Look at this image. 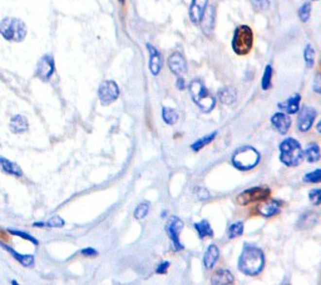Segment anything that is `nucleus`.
Segmentation results:
<instances>
[{
	"mask_svg": "<svg viewBox=\"0 0 321 285\" xmlns=\"http://www.w3.org/2000/svg\"><path fill=\"white\" fill-rule=\"evenodd\" d=\"M265 266V255L261 249L246 247L238 260V269L249 276L259 275Z\"/></svg>",
	"mask_w": 321,
	"mask_h": 285,
	"instance_id": "f257e3e1",
	"label": "nucleus"
},
{
	"mask_svg": "<svg viewBox=\"0 0 321 285\" xmlns=\"http://www.w3.org/2000/svg\"><path fill=\"white\" fill-rule=\"evenodd\" d=\"M190 95L192 101L198 106L202 112H211L216 106V99L214 95L208 92L205 83L201 79H194L190 83Z\"/></svg>",
	"mask_w": 321,
	"mask_h": 285,
	"instance_id": "f03ea898",
	"label": "nucleus"
},
{
	"mask_svg": "<svg viewBox=\"0 0 321 285\" xmlns=\"http://www.w3.org/2000/svg\"><path fill=\"white\" fill-rule=\"evenodd\" d=\"M303 156L301 145L295 138H285L280 143V161L286 166L294 167L300 165Z\"/></svg>",
	"mask_w": 321,
	"mask_h": 285,
	"instance_id": "7ed1b4c3",
	"label": "nucleus"
},
{
	"mask_svg": "<svg viewBox=\"0 0 321 285\" xmlns=\"http://www.w3.org/2000/svg\"><path fill=\"white\" fill-rule=\"evenodd\" d=\"M0 36L9 42H23L27 37V25L21 19L4 18L0 21Z\"/></svg>",
	"mask_w": 321,
	"mask_h": 285,
	"instance_id": "20e7f679",
	"label": "nucleus"
},
{
	"mask_svg": "<svg viewBox=\"0 0 321 285\" xmlns=\"http://www.w3.org/2000/svg\"><path fill=\"white\" fill-rule=\"evenodd\" d=\"M253 45V33L250 27L240 25L235 29L232 38V49L237 56H246L250 53Z\"/></svg>",
	"mask_w": 321,
	"mask_h": 285,
	"instance_id": "39448f33",
	"label": "nucleus"
},
{
	"mask_svg": "<svg viewBox=\"0 0 321 285\" xmlns=\"http://www.w3.org/2000/svg\"><path fill=\"white\" fill-rule=\"evenodd\" d=\"M260 162V153L253 147H241L232 156V165L241 171L253 169Z\"/></svg>",
	"mask_w": 321,
	"mask_h": 285,
	"instance_id": "423d86ee",
	"label": "nucleus"
},
{
	"mask_svg": "<svg viewBox=\"0 0 321 285\" xmlns=\"http://www.w3.org/2000/svg\"><path fill=\"white\" fill-rule=\"evenodd\" d=\"M271 195V190L268 187H252L242 191L240 195H237L236 200L240 205H249L251 202L264 201L268 199Z\"/></svg>",
	"mask_w": 321,
	"mask_h": 285,
	"instance_id": "0eeeda50",
	"label": "nucleus"
},
{
	"mask_svg": "<svg viewBox=\"0 0 321 285\" xmlns=\"http://www.w3.org/2000/svg\"><path fill=\"white\" fill-rule=\"evenodd\" d=\"M98 97L101 103L104 104V106L113 103L119 97V88L116 82H113V80L102 82L98 88Z\"/></svg>",
	"mask_w": 321,
	"mask_h": 285,
	"instance_id": "6e6552de",
	"label": "nucleus"
},
{
	"mask_svg": "<svg viewBox=\"0 0 321 285\" xmlns=\"http://www.w3.org/2000/svg\"><path fill=\"white\" fill-rule=\"evenodd\" d=\"M55 71V64H54V58L51 54H45L39 59L38 64H36V76L42 79L43 82H47L52 78Z\"/></svg>",
	"mask_w": 321,
	"mask_h": 285,
	"instance_id": "1a4fd4ad",
	"label": "nucleus"
},
{
	"mask_svg": "<svg viewBox=\"0 0 321 285\" xmlns=\"http://www.w3.org/2000/svg\"><path fill=\"white\" fill-rule=\"evenodd\" d=\"M183 226V221L176 216L171 217L170 221L166 225V231L168 236H170L171 241L173 243V247H175L176 250H183V245L179 241V235H181Z\"/></svg>",
	"mask_w": 321,
	"mask_h": 285,
	"instance_id": "9d476101",
	"label": "nucleus"
},
{
	"mask_svg": "<svg viewBox=\"0 0 321 285\" xmlns=\"http://www.w3.org/2000/svg\"><path fill=\"white\" fill-rule=\"evenodd\" d=\"M316 118V111L309 106H303L299 113L298 128L300 132H307Z\"/></svg>",
	"mask_w": 321,
	"mask_h": 285,
	"instance_id": "9b49d317",
	"label": "nucleus"
},
{
	"mask_svg": "<svg viewBox=\"0 0 321 285\" xmlns=\"http://www.w3.org/2000/svg\"><path fill=\"white\" fill-rule=\"evenodd\" d=\"M168 67H170L171 72L177 77H182V76L187 72V62L184 59L183 54L179 52H175L171 54L168 58Z\"/></svg>",
	"mask_w": 321,
	"mask_h": 285,
	"instance_id": "f8f14e48",
	"label": "nucleus"
},
{
	"mask_svg": "<svg viewBox=\"0 0 321 285\" xmlns=\"http://www.w3.org/2000/svg\"><path fill=\"white\" fill-rule=\"evenodd\" d=\"M147 49L149 52V71L153 76H158L160 75V69L163 67V58H162V54L156 49L153 45L147 44Z\"/></svg>",
	"mask_w": 321,
	"mask_h": 285,
	"instance_id": "ddd939ff",
	"label": "nucleus"
},
{
	"mask_svg": "<svg viewBox=\"0 0 321 285\" xmlns=\"http://www.w3.org/2000/svg\"><path fill=\"white\" fill-rule=\"evenodd\" d=\"M208 0H192L190 6V19L194 24H199L207 9Z\"/></svg>",
	"mask_w": 321,
	"mask_h": 285,
	"instance_id": "4468645a",
	"label": "nucleus"
},
{
	"mask_svg": "<svg viewBox=\"0 0 321 285\" xmlns=\"http://www.w3.org/2000/svg\"><path fill=\"white\" fill-rule=\"evenodd\" d=\"M271 123L276 128V131L281 134H286L291 127V118L288 117L287 113H275L272 118H271Z\"/></svg>",
	"mask_w": 321,
	"mask_h": 285,
	"instance_id": "2eb2a0df",
	"label": "nucleus"
},
{
	"mask_svg": "<svg viewBox=\"0 0 321 285\" xmlns=\"http://www.w3.org/2000/svg\"><path fill=\"white\" fill-rule=\"evenodd\" d=\"M281 210V204L277 200L266 199L264 200L261 205L259 206V212L264 217H271L276 215Z\"/></svg>",
	"mask_w": 321,
	"mask_h": 285,
	"instance_id": "dca6fc26",
	"label": "nucleus"
},
{
	"mask_svg": "<svg viewBox=\"0 0 321 285\" xmlns=\"http://www.w3.org/2000/svg\"><path fill=\"white\" fill-rule=\"evenodd\" d=\"M0 171L6 175H12L15 177H21L23 176V171H21L20 167L15 162H12L10 160L5 157H1L0 156Z\"/></svg>",
	"mask_w": 321,
	"mask_h": 285,
	"instance_id": "f3484780",
	"label": "nucleus"
},
{
	"mask_svg": "<svg viewBox=\"0 0 321 285\" xmlns=\"http://www.w3.org/2000/svg\"><path fill=\"white\" fill-rule=\"evenodd\" d=\"M218 256H220V250H218L217 245L211 244L203 255V264H205L206 269H212L217 263Z\"/></svg>",
	"mask_w": 321,
	"mask_h": 285,
	"instance_id": "a211bd4d",
	"label": "nucleus"
},
{
	"mask_svg": "<svg viewBox=\"0 0 321 285\" xmlns=\"http://www.w3.org/2000/svg\"><path fill=\"white\" fill-rule=\"evenodd\" d=\"M214 15H216V12H214V6H210L208 9H206L202 19H201V21H199V24H201V27H202L203 32H205L207 36H210V32H212V29H214Z\"/></svg>",
	"mask_w": 321,
	"mask_h": 285,
	"instance_id": "6ab92c4d",
	"label": "nucleus"
},
{
	"mask_svg": "<svg viewBox=\"0 0 321 285\" xmlns=\"http://www.w3.org/2000/svg\"><path fill=\"white\" fill-rule=\"evenodd\" d=\"M300 95H295L285 101L284 103H279L280 110H284L287 114H295L300 110Z\"/></svg>",
	"mask_w": 321,
	"mask_h": 285,
	"instance_id": "aec40b11",
	"label": "nucleus"
},
{
	"mask_svg": "<svg viewBox=\"0 0 321 285\" xmlns=\"http://www.w3.org/2000/svg\"><path fill=\"white\" fill-rule=\"evenodd\" d=\"M10 131L13 133H23L28 130L29 125H28V121L25 117L23 116H14L10 121Z\"/></svg>",
	"mask_w": 321,
	"mask_h": 285,
	"instance_id": "412c9836",
	"label": "nucleus"
},
{
	"mask_svg": "<svg viewBox=\"0 0 321 285\" xmlns=\"http://www.w3.org/2000/svg\"><path fill=\"white\" fill-rule=\"evenodd\" d=\"M0 245H1V247H4V249L6 250V251L9 252L10 255L13 256V258L15 259V260H17V262H19L20 263L21 265H23V266H33V264H34V256L33 255H21V254H19V252H17V251H14V250L12 249V247H6V245H4V244H0Z\"/></svg>",
	"mask_w": 321,
	"mask_h": 285,
	"instance_id": "4be33fe9",
	"label": "nucleus"
},
{
	"mask_svg": "<svg viewBox=\"0 0 321 285\" xmlns=\"http://www.w3.org/2000/svg\"><path fill=\"white\" fill-rule=\"evenodd\" d=\"M211 283L212 284H231L233 283V275L227 269H220L212 276Z\"/></svg>",
	"mask_w": 321,
	"mask_h": 285,
	"instance_id": "5701e85b",
	"label": "nucleus"
},
{
	"mask_svg": "<svg viewBox=\"0 0 321 285\" xmlns=\"http://www.w3.org/2000/svg\"><path fill=\"white\" fill-rule=\"evenodd\" d=\"M195 229H196L199 239L212 238V236H214V231H212L211 225H210L207 220H202V221L195 224Z\"/></svg>",
	"mask_w": 321,
	"mask_h": 285,
	"instance_id": "b1692460",
	"label": "nucleus"
},
{
	"mask_svg": "<svg viewBox=\"0 0 321 285\" xmlns=\"http://www.w3.org/2000/svg\"><path fill=\"white\" fill-rule=\"evenodd\" d=\"M236 97H237V93L233 88H222L218 91V98L222 103L225 104H231L236 101Z\"/></svg>",
	"mask_w": 321,
	"mask_h": 285,
	"instance_id": "393cba45",
	"label": "nucleus"
},
{
	"mask_svg": "<svg viewBox=\"0 0 321 285\" xmlns=\"http://www.w3.org/2000/svg\"><path fill=\"white\" fill-rule=\"evenodd\" d=\"M305 156H306L307 162L310 164H315L320 160V149L316 143H311V145H307L306 150H305Z\"/></svg>",
	"mask_w": 321,
	"mask_h": 285,
	"instance_id": "a878e982",
	"label": "nucleus"
},
{
	"mask_svg": "<svg viewBox=\"0 0 321 285\" xmlns=\"http://www.w3.org/2000/svg\"><path fill=\"white\" fill-rule=\"evenodd\" d=\"M162 118H163V121L166 122L167 125H175L176 122L178 121L179 116L178 113L176 112L175 110H172V108L163 107V110H162Z\"/></svg>",
	"mask_w": 321,
	"mask_h": 285,
	"instance_id": "bb28decb",
	"label": "nucleus"
},
{
	"mask_svg": "<svg viewBox=\"0 0 321 285\" xmlns=\"http://www.w3.org/2000/svg\"><path fill=\"white\" fill-rule=\"evenodd\" d=\"M242 234H244V224L241 223V221L232 224L229 228V230H227V238H229L230 240L238 238V236H241Z\"/></svg>",
	"mask_w": 321,
	"mask_h": 285,
	"instance_id": "cd10ccee",
	"label": "nucleus"
},
{
	"mask_svg": "<svg viewBox=\"0 0 321 285\" xmlns=\"http://www.w3.org/2000/svg\"><path fill=\"white\" fill-rule=\"evenodd\" d=\"M216 134H217V132H212L211 134H207V136L203 137V138H201V140L196 141L194 145L191 146V149L194 150V151H199V150L203 149L205 146H207L208 143L212 142V140H214V137H216Z\"/></svg>",
	"mask_w": 321,
	"mask_h": 285,
	"instance_id": "c85d7f7f",
	"label": "nucleus"
},
{
	"mask_svg": "<svg viewBox=\"0 0 321 285\" xmlns=\"http://www.w3.org/2000/svg\"><path fill=\"white\" fill-rule=\"evenodd\" d=\"M271 79H272V67L268 64V66H266V68H265L264 77H262L261 80V87L264 91H268L271 87Z\"/></svg>",
	"mask_w": 321,
	"mask_h": 285,
	"instance_id": "c756f323",
	"label": "nucleus"
},
{
	"mask_svg": "<svg viewBox=\"0 0 321 285\" xmlns=\"http://www.w3.org/2000/svg\"><path fill=\"white\" fill-rule=\"evenodd\" d=\"M303 58H305V62H306L307 68H311L315 63V51L312 45H306L305 51H303Z\"/></svg>",
	"mask_w": 321,
	"mask_h": 285,
	"instance_id": "7c9ffc66",
	"label": "nucleus"
},
{
	"mask_svg": "<svg viewBox=\"0 0 321 285\" xmlns=\"http://www.w3.org/2000/svg\"><path fill=\"white\" fill-rule=\"evenodd\" d=\"M148 211H149V202L147 201L141 202L140 205L136 208V211H134V217L138 220L144 219V217L147 216V214H148Z\"/></svg>",
	"mask_w": 321,
	"mask_h": 285,
	"instance_id": "2f4dec72",
	"label": "nucleus"
},
{
	"mask_svg": "<svg viewBox=\"0 0 321 285\" xmlns=\"http://www.w3.org/2000/svg\"><path fill=\"white\" fill-rule=\"evenodd\" d=\"M64 225V221H63L62 217L59 216H55V217H52L48 223H36L34 224V226H48V228H62V226Z\"/></svg>",
	"mask_w": 321,
	"mask_h": 285,
	"instance_id": "473e14b6",
	"label": "nucleus"
},
{
	"mask_svg": "<svg viewBox=\"0 0 321 285\" xmlns=\"http://www.w3.org/2000/svg\"><path fill=\"white\" fill-rule=\"evenodd\" d=\"M303 181L307 182V184H318V182L321 181V170L316 169L315 171H312V172L307 173L303 177Z\"/></svg>",
	"mask_w": 321,
	"mask_h": 285,
	"instance_id": "72a5a7b5",
	"label": "nucleus"
},
{
	"mask_svg": "<svg viewBox=\"0 0 321 285\" xmlns=\"http://www.w3.org/2000/svg\"><path fill=\"white\" fill-rule=\"evenodd\" d=\"M310 14H311V5H310V3H305L303 6H300V9H299V17H300L301 21L306 23L310 18Z\"/></svg>",
	"mask_w": 321,
	"mask_h": 285,
	"instance_id": "f704fd0d",
	"label": "nucleus"
},
{
	"mask_svg": "<svg viewBox=\"0 0 321 285\" xmlns=\"http://www.w3.org/2000/svg\"><path fill=\"white\" fill-rule=\"evenodd\" d=\"M8 231H9L10 234L17 235V236H20V238L25 239V240H28V241H30V243H33V244H36V245H38V240H36V239H34L32 235L27 234V232L19 231V230H13V229H8Z\"/></svg>",
	"mask_w": 321,
	"mask_h": 285,
	"instance_id": "c9c22d12",
	"label": "nucleus"
},
{
	"mask_svg": "<svg viewBox=\"0 0 321 285\" xmlns=\"http://www.w3.org/2000/svg\"><path fill=\"white\" fill-rule=\"evenodd\" d=\"M251 4L256 10H268L270 8L268 0H251Z\"/></svg>",
	"mask_w": 321,
	"mask_h": 285,
	"instance_id": "e433bc0d",
	"label": "nucleus"
},
{
	"mask_svg": "<svg viewBox=\"0 0 321 285\" xmlns=\"http://www.w3.org/2000/svg\"><path fill=\"white\" fill-rule=\"evenodd\" d=\"M320 195H321L320 189H315V190L310 191V193H309L310 201H311L312 204H314V205H315V206L320 205V202H321Z\"/></svg>",
	"mask_w": 321,
	"mask_h": 285,
	"instance_id": "4c0bfd02",
	"label": "nucleus"
},
{
	"mask_svg": "<svg viewBox=\"0 0 321 285\" xmlns=\"http://www.w3.org/2000/svg\"><path fill=\"white\" fill-rule=\"evenodd\" d=\"M196 196L198 197L199 200H208L210 199V193L206 189L203 187H197L196 189Z\"/></svg>",
	"mask_w": 321,
	"mask_h": 285,
	"instance_id": "58836bf2",
	"label": "nucleus"
},
{
	"mask_svg": "<svg viewBox=\"0 0 321 285\" xmlns=\"http://www.w3.org/2000/svg\"><path fill=\"white\" fill-rule=\"evenodd\" d=\"M168 266H170V263L163 262L162 264H160L157 266V273L158 274H164L167 271V269H168Z\"/></svg>",
	"mask_w": 321,
	"mask_h": 285,
	"instance_id": "ea45409f",
	"label": "nucleus"
},
{
	"mask_svg": "<svg viewBox=\"0 0 321 285\" xmlns=\"http://www.w3.org/2000/svg\"><path fill=\"white\" fill-rule=\"evenodd\" d=\"M82 254L86 256H95L97 254H98V252L95 251L94 249H92V247H87V249L82 250Z\"/></svg>",
	"mask_w": 321,
	"mask_h": 285,
	"instance_id": "a19ab883",
	"label": "nucleus"
},
{
	"mask_svg": "<svg viewBox=\"0 0 321 285\" xmlns=\"http://www.w3.org/2000/svg\"><path fill=\"white\" fill-rule=\"evenodd\" d=\"M314 89H315L316 93H320V76H316L315 84H314Z\"/></svg>",
	"mask_w": 321,
	"mask_h": 285,
	"instance_id": "79ce46f5",
	"label": "nucleus"
},
{
	"mask_svg": "<svg viewBox=\"0 0 321 285\" xmlns=\"http://www.w3.org/2000/svg\"><path fill=\"white\" fill-rule=\"evenodd\" d=\"M184 87H186V83H184V79L182 77H178L177 78V88L178 89H184Z\"/></svg>",
	"mask_w": 321,
	"mask_h": 285,
	"instance_id": "37998d69",
	"label": "nucleus"
},
{
	"mask_svg": "<svg viewBox=\"0 0 321 285\" xmlns=\"http://www.w3.org/2000/svg\"><path fill=\"white\" fill-rule=\"evenodd\" d=\"M119 1H122V3H123V1H125V0H119Z\"/></svg>",
	"mask_w": 321,
	"mask_h": 285,
	"instance_id": "c03bdc74",
	"label": "nucleus"
}]
</instances>
